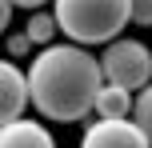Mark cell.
I'll return each mask as SVG.
<instances>
[{
  "label": "cell",
  "mask_w": 152,
  "mask_h": 148,
  "mask_svg": "<svg viewBox=\"0 0 152 148\" xmlns=\"http://www.w3.org/2000/svg\"><path fill=\"white\" fill-rule=\"evenodd\" d=\"M132 120L140 124V132H144L148 144H152V80L140 88L136 96H132Z\"/></svg>",
  "instance_id": "cell-9"
},
{
  "label": "cell",
  "mask_w": 152,
  "mask_h": 148,
  "mask_svg": "<svg viewBox=\"0 0 152 148\" xmlns=\"http://www.w3.org/2000/svg\"><path fill=\"white\" fill-rule=\"evenodd\" d=\"M0 148H56V136L44 128V120L16 116L0 124Z\"/></svg>",
  "instance_id": "cell-6"
},
{
  "label": "cell",
  "mask_w": 152,
  "mask_h": 148,
  "mask_svg": "<svg viewBox=\"0 0 152 148\" xmlns=\"http://www.w3.org/2000/svg\"><path fill=\"white\" fill-rule=\"evenodd\" d=\"M132 24L152 28V0H132Z\"/></svg>",
  "instance_id": "cell-10"
},
{
  "label": "cell",
  "mask_w": 152,
  "mask_h": 148,
  "mask_svg": "<svg viewBox=\"0 0 152 148\" xmlns=\"http://www.w3.org/2000/svg\"><path fill=\"white\" fill-rule=\"evenodd\" d=\"M80 148H152L132 116H96L80 136Z\"/></svg>",
  "instance_id": "cell-4"
},
{
  "label": "cell",
  "mask_w": 152,
  "mask_h": 148,
  "mask_svg": "<svg viewBox=\"0 0 152 148\" xmlns=\"http://www.w3.org/2000/svg\"><path fill=\"white\" fill-rule=\"evenodd\" d=\"M28 104H32L28 100V72L16 68L12 60H0V124L24 116Z\"/></svg>",
  "instance_id": "cell-5"
},
{
  "label": "cell",
  "mask_w": 152,
  "mask_h": 148,
  "mask_svg": "<svg viewBox=\"0 0 152 148\" xmlns=\"http://www.w3.org/2000/svg\"><path fill=\"white\" fill-rule=\"evenodd\" d=\"M100 76L108 84H120L128 92H140V88L152 80V48L144 40H132V36H116L104 44L100 52Z\"/></svg>",
  "instance_id": "cell-3"
},
{
  "label": "cell",
  "mask_w": 152,
  "mask_h": 148,
  "mask_svg": "<svg viewBox=\"0 0 152 148\" xmlns=\"http://www.w3.org/2000/svg\"><path fill=\"white\" fill-rule=\"evenodd\" d=\"M24 32H28V40L32 44H52L56 40V32H60V24H56V16L52 12H44V8H32V16H28V24H24Z\"/></svg>",
  "instance_id": "cell-8"
},
{
  "label": "cell",
  "mask_w": 152,
  "mask_h": 148,
  "mask_svg": "<svg viewBox=\"0 0 152 148\" xmlns=\"http://www.w3.org/2000/svg\"><path fill=\"white\" fill-rule=\"evenodd\" d=\"M12 0H0V36H4V32H8V20H12Z\"/></svg>",
  "instance_id": "cell-12"
},
{
  "label": "cell",
  "mask_w": 152,
  "mask_h": 148,
  "mask_svg": "<svg viewBox=\"0 0 152 148\" xmlns=\"http://www.w3.org/2000/svg\"><path fill=\"white\" fill-rule=\"evenodd\" d=\"M100 84V60L84 44H44L28 64V100L44 120L56 124H76L92 112Z\"/></svg>",
  "instance_id": "cell-1"
},
{
  "label": "cell",
  "mask_w": 152,
  "mask_h": 148,
  "mask_svg": "<svg viewBox=\"0 0 152 148\" xmlns=\"http://www.w3.org/2000/svg\"><path fill=\"white\" fill-rule=\"evenodd\" d=\"M132 96L136 92L104 80L100 92H96V100H92V112H96V116H132Z\"/></svg>",
  "instance_id": "cell-7"
},
{
  "label": "cell",
  "mask_w": 152,
  "mask_h": 148,
  "mask_svg": "<svg viewBox=\"0 0 152 148\" xmlns=\"http://www.w3.org/2000/svg\"><path fill=\"white\" fill-rule=\"evenodd\" d=\"M12 4H16V8H28V12H32V8H40V4H48V0H12Z\"/></svg>",
  "instance_id": "cell-13"
},
{
  "label": "cell",
  "mask_w": 152,
  "mask_h": 148,
  "mask_svg": "<svg viewBox=\"0 0 152 148\" xmlns=\"http://www.w3.org/2000/svg\"><path fill=\"white\" fill-rule=\"evenodd\" d=\"M28 48H32L28 32H12V36H8V52H12V56H24Z\"/></svg>",
  "instance_id": "cell-11"
},
{
  "label": "cell",
  "mask_w": 152,
  "mask_h": 148,
  "mask_svg": "<svg viewBox=\"0 0 152 148\" xmlns=\"http://www.w3.org/2000/svg\"><path fill=\"white\" fill-rule=\"evenodd\" d=\"M52 16L60 24V36L96 48L116 40L124 24H132V0H56Z\"/></svg>",
  "instance_id": "cell-2"
}]
</instances>
